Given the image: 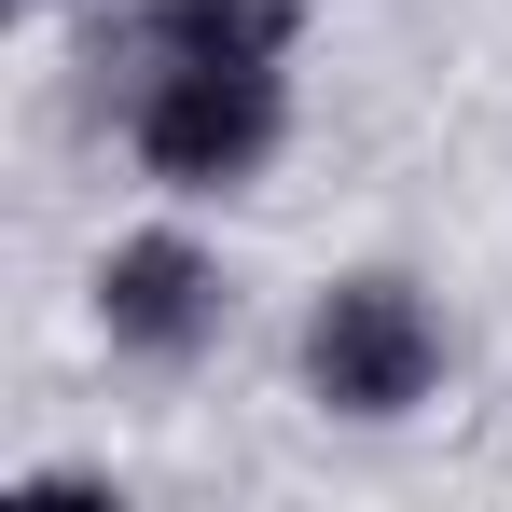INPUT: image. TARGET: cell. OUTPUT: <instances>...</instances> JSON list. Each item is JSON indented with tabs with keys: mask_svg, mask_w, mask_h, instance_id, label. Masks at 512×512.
I'll list each match as a JSON object with an SVG mask.
<instances>
[{
	"mask_svg": "<svg viewBox=\"0 0 512 512\" xmlns=\"http://www.w3.org/2000/svg\"><path fill=\"white\" fill-rule=\"evenodd\" d=\"M277 125H291V97H277L263 56H167L153 97H139V167L167 194H236L277 153Z\"/></svg>",
	"mask_w": 512,
	"mask_h": 512,
	"instance_id": "1",
	"label": "cell"
},
{
	"mask_svg": "<svg viewBox=\"0 0 512 512\" xmlns=\"http://www.w3.org/2000/svg\"><path fill=\"white\" fill-rule=\"evenodd\" d=\"M429 374H443V333H429L416 277H333L319 319H305V388L333 416H416Z\"/></svg>",
	"mask_w": 512,
	"mask_h": 512,
	"instance_id": "2",
	"label": "cell"
},
{
	"mask_svg": "<svg viewBox=\"0 0 512 512\" xmlns=\"http://www.w3.org/2000/svg\"><path fill=\"white\" fill-rule=\"evenodd\" d=\"M97 333L125 346V360H194V346L222 333V263L194 250V236H125V250L97 263Z\"/></svg>",
	"mask_w": 512,
	"mask_h": 512,
	"instance_id": "3",
	"label": "cell"
},
{
	"mask_svg": "<svg viewBox=\"0 0 512 512\" xmlns=\"http://www.w3.org/2000/svg\"><path fill=\"white\" fill-rule=\"evenodd\" d=\"M305 0H153V56H291Z\"/></svg>",
	"mask_w": 512,
	"mask_h": 512,
	"instance_id": "4",
	"label": "cell"
}]
</instances>
